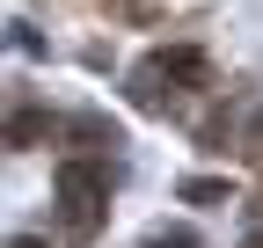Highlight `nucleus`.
Segmentation results:
<instances>
[{
	"mask_svg": "<svg viewBox=\"0 0 263 248\" xmlns=\"http://www.w3.org/2000/svg\"><path fill=\"white\" fill-rule=\"evenodd\" d=\"M183 88H212V58L197 51V44H168V51H154L139 73H132V102L139 110H161L168 95H183Z\"/></svg>",
	"mask_w": 263,
	"mask_h": 248,
	"instance_id": "obj_1",
	"label": "nucleus"
},
{
	"mask_svg": "<svg viewBox=\"0 0 263 248\" xmlns=\"http://www.w3.org/2000/svg\"><path fill=\"white\" fill-rule=\"evenodd\" d=\"M103 219H110V175L95 161H66L59 168V226L73 241H95Z\"/></svg>",
	"mask_w": 263,
	"mask_h": 248,
	"instance_id": "obj_2",
	"label": "nucleus"
},
{
	"mask_svg": "<svg viewBox=\"0 0 263 248\" xmlns=\"http://www.w3.org/2000/svg\"><path fill=\"white\" fill-rule=\"evenodd\" d=\"M51 139V110H15L0 124V146H44Z\"/></svg>",
	"mask_w": 263,
	"mask_h": 248,
	"instance_id": "obj_3",
	"label": "nucleus"
},
{
	"mask_svg": "<svg viewBox=\"0 0 263 248\" xmlns=\"http://www.w3.org/2000/svg\"><path fill=\"white\" fill-rule=\"evenodd\" d=\"M183 197H190V204H227V197H234V182H227V175H190Z\"/></svg>",
	"mask_w": 263,
	"mask_h": 248,
	"instance_id": "obj_4",
	"label": "nucleus"
},
{
	"mask_svg": "<svg viewBox=\"0 0 263 248\" xmlns=\"http://www.w3.org/2000/svg\"><path fill=\"white\" fill-rule=\"evenodd\" d=\"M73 139H88L95 153H103V146H117V124H103V117H73Z\"/></svg>",
	"mask_w": 263,
	"mask_h": 248,
	"instance_id": "obj_5",
	"label": "nucleus"
},
{
	"mask_svg": "<svg viewBox=\"0 0 263 248\" xmlns=\"http://www.w3.org/2000/svg\"><path fill=\"white\" fill-rule=\"evenodd\" d=\"M241 146H249V161H263V110L249 117V132H241Z\"/></svg>",
	"mask_w": 263,
	"mask_h": 248,
	"instance_id": "obj_6",
	"label": "nucleus"
},
{
	"mask_svg": "<svg viewBox=\"0 0 263 248\" xmlns=\"http://www.w3.org/2000/svg\"><path fill=\"white\" fill-rule=\"evenodd\" d=\"M146 248H197L190 234H161V241H146Z\"/></svg>",
	"mask_w": 263,
	"mask_h": 248,
	"instance_id": "obj_7",
	"label": "nucleus"
},
{
	"mask_svg": "<svg viewBox=\"0 0 263 248\" xmlns=\"http://www.w3.org/2000/svg\"><path fill=\"white\" fill-rule=\"evenodd\" d=\"M8 248H44V241H37V234H15V241H8Z\"/></svg>",
	"mask_w": 263,
	"mask_h": 248,
	"instance_id": "obj_8",
	"label": "nucleus"
}]
</instances>
